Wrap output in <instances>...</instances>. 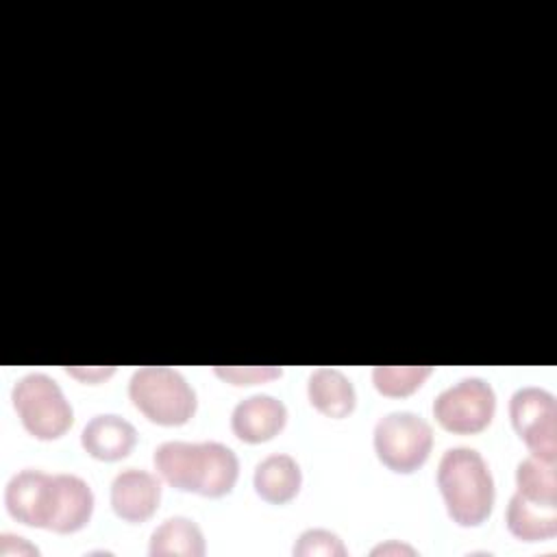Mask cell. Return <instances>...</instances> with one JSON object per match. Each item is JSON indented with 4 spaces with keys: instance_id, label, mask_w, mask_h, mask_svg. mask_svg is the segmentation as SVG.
Here are the masks:
<instances>
[{
    "instance_id": "cell-1",
    "label": "cell",
    "mask_w": 557,
    "mask_h": 557,
    "mask_svg": "<svg viewBox=\"0 0 557 557\" xmlns=\"http://www.w3.org/2000/svg\"><path fill=\"white\" fill-rule=\"evenodd\" d=\"M4 505L9 516L26 527L76 533L94 513V492L76 474L24 468L9 479Z\"/></svg>"
},
{
    "instance_id": "cell-2",
    "label": "cell",
    "mask_w": 557,
    "mask_h": 557,
    "mask_svg": "<svg viewBox=\"0 0 557 557\" xmlns=\"http://www.w3.org/2000/svg\"><path fill=\"white\" fill-rule=\"evenodd\" d=\"M152 463L172 487L209 498L228 494L239 476L237 455L220 442H163Z\"/></svg>"
},
{
    "instance_id": "cell-3",
    "label": "cell",
    "mask_w": 557,
    "mask_h": 557,
    "mask_svg": "<svg viewBox=\"0 0 557 557\" xmlns=\"http://www.w3.org/2000/svg\"><path fill=\"white\" fill-rule=\"evenodd\" d=\"M437 487L446 511L459 527H479L494 507V479L476 448L444 450L437 466Z\"/></svg>"
},
{
    "instance_id": "cell-4",
    "label": "cell",
    "mask_w": 557,
    "mask_h": 557,
    "mask_svg": "<svg viewBox=\"0 0 557 557\" xmlns=\"http://www.w3.org/2000/svg\"><path fill=\"white\" fill-rule=\"evenodd\" d=\"M133 405L154 424L181 426L196 413V392L187 379L168 366H144L128 381Z\"/></svg>"
},
{
    "instance_id": "cell-5",
    "label": "cell",
    "mask_w": 557,
    "mask_h": 557,
    "mask_svg": "<svg viewBox=\"0 0 557 557\" xmlns=\"http://www.w3.org/2000/svg\"><path fill=\"white\" fill-rule=\"evenodd\" d=\"M11 400L22 426L37 440H57L74 422V411L63 389L44 372H30L15 381Z\"/></svg>"
},
{
    "instance_id": "cell-6",
    "label": "cell",
    "mask_w": 557,
    "mask_h": 557,
    "mask_svg": "<svg viewBox=\"0 0 557 557\" xmlns=\"http://www.w3.org/2000/svg\"><path fill=\"white\" fill-rule=\"evenodd\" d=\"M431 446V424L413 411H389L374 424L376 457L392 472H416L429 459Z\"/></svg>"
},
{
    "instance_id": "cell-7",
    "label": "cell",
    "mask_w": 557,
    "mask_h": 557,
    "mask_svg": "<svg viewBox=\"0 0 557 557\" xmlns=\"http://www.w3.org/2000/svg\"><path fill=\"white\" fill-rule=\"evenodd\" d=\"M496 413L494 387L479 379L466 376L442 389L433 400V416L442 429L459 435L483 431Z\"/></svg>"
},
{
    "instance_id": "cell-8",
    "label": "cell",
    "mask_w": 557,
    "mask_h": 557,
    "mask_svg": "<svg viewBox=\"0 0 557 557\" xmlns=\"http://www.w3.org/2000/svg\"><path fill=\"white\" fill-rule=\"evenodd\" d=\"M509 418L531 455L557 461V403L548 389L537 385L516 389Z\"/></svg>"
},
{
    "instance_id": "cell-9",
    "label": "cell",
    "mask_w": 557,
    "mask_h": 557,
    "mask_svg": "<svg viewBox=\"0 0 557 557\" xmlns=\"http://www.w3.org/2000/svg\"><path fill=\"white\" fill-rule=\"evenodd\" d=\"M161 500V481L146 470L126 468L111 483V507L126 522H146Z\"/></svg>"
},
{
    "instance_id": "cell-10",
    "label": "cell",
    "mask_w": 557,
    "mask_h": 557,
    "mask_svg": "<svg viewBox=\"0 0 557 557\" xmlns=\"http://www.w3.org/2000/svg\"><path fill=\"white\" fill-rule=\"evenodd\" d=\"M287 407L272 394H252L239 400L231 413L233 433L248 444H261L283 431Z\"/></svg>"
},
{
    "instance_id": "cell-11",
    "label": "cell",
    "mask_w": 557,
    "mask_h": 557,
    "mask_svg": "<svg viewBox=\"0 0 557 557\" xmlns=\"http://www.w3.org/2000/svg\"><path fill=\"white\" fill-rule=\"evenodd\" d=\"M81 444L98 461H120L135 448L137 429L122 416L98 413L83 426Z\"/></svg>"
},
{
    "instance_id": "cell-12",
    "label": "cell",
    "mask_w": 557,
    "mask_h": 557,
    "mask_svg": "<svg viewBox=\"0 0 557 557\" xmlns=\"http://www.w3.org/2000/svg\"><path fill=\"white\" fill-rule=\"evenodd\" d=\"M255 492L272 505H283L292 500L300 485H302V472L298 461L287 453H274L263 457L255 466L252 474Z\"/></svg>"
},
{
    "instance_id": "cell-13",
    "label": "cell",
    "mask_w": 557,
    "mask_h": 557,
    "mask_svg": "<svg viewBox=\"0 0 557 557\" xmlns=\"http://www.w3.org/2000/svg\"><path fill=\"white\" fill-rule=\"evenodd\" d=\"M309 403L329 418H346L357 405L352 381L337 368H318L307 381Z\"/></svg>"
},
{
    "instance_id": "cell-14",
    "label": "cell",
    "mask_w": 557,
    "mask_h": 557,
    "mask_svg": "<svg viewBox=\"0 0 557 557\" xmlns=\"http://www.w3.org/2000/svg\"><path fill=\"white\" fill-rule=\"evenodd\" d=\"M507 529L524 542L548 540L557 533V503H542L513 494L507 505Z\"/></svg>"
},
{
    "instance_id": "cell-15",
    "label": "cell",
    "mask_w": 557,
    "mask_h": 557,
    "mask_svg": "<svg viewBox=\"0 0 557 557\" xmlns=\"http://www.w3.org/2000/svg\"><path fill=\"white\" fill-rule=\"evenodd\" d=\"M148 553L152 557H202L207 542L202 529L191 518L172 516L152 531Z\"/></svg>"
},
{
    "instance_id": "cell-16",
    "label": "cell",
    "mask_w": 557,
    "mask_h": 557,
    "mask_svg": "<svg viewBox=\"0 0 557 557\" xmlns=\"http://www.w3.org/2000/svg\"><path fill=\"white\" fill-rule=\"evenodd\" d=\"M555 459H544L537 455H529L516 468V485L518 494L542 500L557 503V470Z\"/></svg>"
},
{
    "instance_id": "cell-17",
    "label": "cell",
    "mask_w": 557,
    "mask_h": 557,
    "mask_svg": "<svg viewBox=\"0 0 557 557\" xmlns=\"http://www.w3.org/2000/svg\"><path fill=\"white\" fill-rule=\"evenodd\" d=\"M431 372V366H376L372 370V383L383 396L398 398L413 394Z\"/></svg>"
},
{
    "instance_id": "cell-18",
    "label": "cell",
    "mask_w": 557,
    "mask_h": 557,
    "mask_svg": "<svg viewBox=\"0 0 557 557\" xmlns=\"http://www.w3.org/2000/svg\"><path fill=\"white\" fill-rule=\"evenodd\" d=\"M294 555L298 557H346L348 548L342 537L329 529H307L298 535L294 544Z\"/></svg>"
},
{
    "instance_id": "cell-19",
    "label": "cell",
    "mask_w": 557,
    "mask_h": 557,
    "mask_svg": "<svg viewBox=\"0 0 557 557\" xmlns=\"http://www.w3.org/2000/svg\"><path fill=\"white\" fill-rule=\"evenodd\" d=\"M213 372L231 385H257L283 374L276 366H215Z\"/></svg>"
},
{
    "instance_id": "cell-20",
    "label": "cell",
    "mask_w": 557,
    "mask_h": 557,
    "mask_svg": "<svg viewBox=\"0 0 557 557\" xmlns=\"http://www.w3.org/2000/svg\"><path fill=\"white\" fill-rule=\"evenodd\" d=\"M65 372L74 379H78L81 383H100L104 379H109L115 368L113 366H67Z\"/></svg>"
},
{
    "instance_id": "cell-21",
    "label": "cell",
    "mask_w": 557,
    "mask_h": 557,
    "mask_svg": "<svg viewBox=\"0 0 557 557\" xmlns=\"http://www.w3.org/2000/svg\"><path fill=\"white\" fill-rule=\"evenodd\" d=\"M0 555H39V548L20 535L2 533L0 535Z\"/></svg>"
},
{
    "instance_id": "cell-22",
    "label": "cell",
    "mask_w": 557,
    "mask_h": 557,
    "mask_svg": "<svg viewBox=\"0 0 557 557\" xmlns=\"http://www.w3.org/2000/svg\"><path fill=\"white\" fill-rule=\"evenodd\" d=\"M418 550L405 542H396V540H389L385 544H379L370 550V555H416Z\"/></svg>"
}]
</instances>
